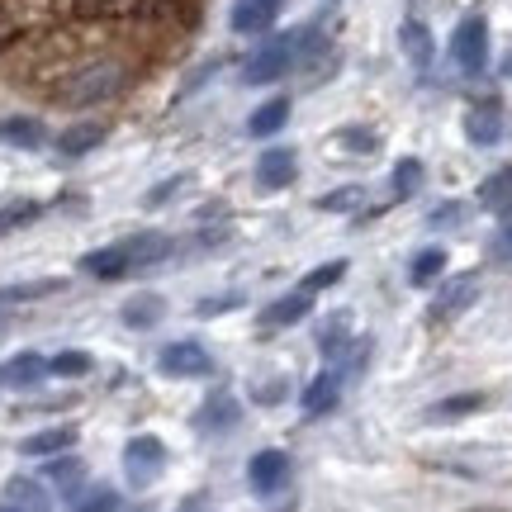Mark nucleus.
<instances>
[{"label": "nucleus", "mask_w": 512, "mask_h": 512, "mask_svg": "<svg viewBox=\"0 0 512 512\" xmlns=\"http://www.w3.org/2000/svg\"><path fill=\"white\" fill-rule=\"evenodd\" d=\"M166 470V446L162 437H152V432H143V437H133L124 446V475L143 489V484H152V479Z\"/></svg>", "instance_id": "nucleus-5"}, {"label": "nucleus", "mask_w": 512, "mask_h": 512, "mask_svg": "<svg viewBox=\"0 0 512 512\" xmlns=\"http://www.w3.org/2000/svg\"><path fill=\"white\" fill-rule=\"evenodd\" d=\"M479 204H484V209H494V214H512V166L494 171L489 181L479 185Z\"/></svg>", "instance_id": "nucleus-20"}, {"label": "nucleus", "mask_w": 512, "mask_h": 512, "mask_svg": "<svg viewBox=\"0 0 512 512\" xmlns=\"http://www.w3.org/2000/svg\"><path fill=\"white\" fill-rule=\"evenodd\" d=\"M451 57H456L460 72H484V62H489V24L484 15H465L456 24V34H451Z\"/></svg>", "instance_id": "nucleus-3"}, {"label": "nucleus", "mask_w": 512, "mask_h": 512, "mask_svg": "<svg viewBox=\"0 0 512 512\" xmlns=\"http://www.w3.org/2000/svg\"><path fill=\"white\" fill-rule=\"evenodd\" d=\"M91 356L86 351H57L53 361H48V375H57V380H81V375H91Z\"/></svg>", "instance_id": "nucleus-23"}, {"label": "nucleus", "mask_w": 512, "mask_h": 512, "mask_svg": "<svg viewBox=\"0 0 512 512\" xmlns=\"http://www.w3.org/2000/svg\"><path fill=\"white\" fill-rule=\"evenodd\" d=\"M361 200H366V190H361V185H347V190H332V195H323V200H318V209L342 214V209H361Z\"/></svg>", "instance_id": "nucleus-29"}, {"label": "nucleus", "mask_w": 512, "mask_h": 512, "mask_svg": "<svg viewBox=\"0 0 512 512\" xmlns=\"http://www.w3.org/2000/svg\"><path fill=\"white\" fill-rule=\"evenodd\" d=\"M342 342H347V318H332L328 328L318 332V347H323V351H337Z\"/></svg>", "instance_id": "nucleus-34"}, {"label": "nucleus", "mask_w": 512, "mask_h": 512, "mask_svg": "<svg viewBox=\"0 0 512 512\" xmlns=\"http://www.w3.org/2000/svg\"><path fill=\"white\" fill-rule=\"evenodd\" d=\"M0 143L34 152V147L48 143V128L38 124V119H29V114H10V119H0Z\"/></svg>", "instance_id": "nucleus-14"}, {"label": "nucleus", "mask_w": 512, "mask_h": 512, "mask_svg": "<svg viewBox=\"0 0 512 512\" xmlns=\"http://www.w3.org/2000/svg\"><path fill=\"white\" fill-rule=\"evenodd\" d=\"M342 275H347V261H328V266H318V271L304 275V280H299V290L318 294V290H328V285H337Z\"/></svg>", "instance_id": "nucleus-28"}, {"label": "nucleus", "mask_w": 512, "mask_h": 512, "mask_svg": "<svg viewBox=\"0 0 512 512\" xmlns=\"http://www.w3.org/2000/svg\"><path fill=\"white\" fill-rule=\"evenodd\" d=\"M294 171H299V157H294L290 147H271V152L256 157V181L266 185V190H285L294 181Z\"/></svg>", "instance_id": "nucleus-10"}, {"label": "nucleus", "mask_w": 512, "mask_h": 512, "mask_svg": "<svg viewBox=\"0 0 512 512\" xmlns=\"http://www.w3.org/2000/svg\"><path fill=\"white\" fill-rule=\"evenodd\" d=\"M465 223V204H441L432 214V228H460Z\"/></svg>", "instance_id": "nucleus-35"}, {"label": "nucleus", "mask_w": 512, "mask_h": 512, "mask_svg": "<svg viewBox=\"0 0 512 512\" xmlns=\"http://www.w3.org/2000/svg\"><path fill=\"white\" fill-rule=\"evenodd\" d=\"M294 57H299V38H294V34L271 38L266 48H256V53L247 57L242 81H247V86H271V81H280V76L294 67Z\"/></svg>", "instance_id": "nucleus-2"}, {"label": "nucleus", "mask_w": 512, "mask_h": 512, "mask_svg": "<svg viewBox=\"0 0 512 512\" xmlns=\"http://www.w3.org/2000/svg\"><path fill=\"white\" fill-rule=\"evenodd\" d=\"M337 143L347 147V152H375L380 138H375L370 128H342V133H337Z\"/></svg>", "instance_id": "nucleus-30"}, {"label": "nucleus", "mask_w": 512, "mask_h": 512, "mask_svg": "<svg viewBox=\"0 0 512 512\" xmlns=\"http://www.w3.org/2000/svg\"><path fill=\"white\" fill-rule=\"evenodd\" d=\"M285 119H290V100H266V105L247 119V133H252V138H271V133L285 128Z\"/></svg>", "instance_id": "nucleus-21"}, {"label": "nucleus", "mask_w": 512, "mask_h": 512, "mask_svg": "<svg viewBox=\"0 0 512 512\" xmlns=\"http://www.w3.org/2000/svg\"><path fill=\"white\" fill-rule=\"evenodd\" d=\"M233 422H238V403L228 399V394H214V399H204L195 427H200V432H214V427H233Z\"/></svg>", "instance_id": "nucleus-22"}, {"label": "nucleus", "mask_w": 512, "mask_h": 512, "mask_svg": "<svg viewBox=\"0 0 512 512\" xmlns=\"http://www.w3.org/2000/svg\"><path fill=\"white\" fill-rule=\"evenodd\" d=\"M337 394H342V380H337L332 370H323V375H313L309 389H304V413H309V418H318V413H328L332 403H337Z\"/></svg>", "instance_id": "nucleus-18"}, {"label": "nucleus", "mask_w": 512, "mask_h": 512, "mask_svg": "<svg viewBox=\"0 0 512 512\" xmlns=\"http://www.w3.org/2000/svg\"><path fill=\"white\" fill-rule=\"evenodd\" d=\"M10 503L24 512H48V494L38 489L34 479H10Z\"/></svg>", "instance_id": "nucleus-26"}, {"label": "nucleus", "mask_w": 512, "mask_h": 512, "mask_svg": "<svg viewBox=\"0 0 512 512\" xmlns=\"http://www.w3.org/2000/svg\"><path fill=\"white\" fill-rule=\"evenodd\" d=\"M313 309V294L309 290H294V294H280L271 299L266 309H261V328L266 332H280V328H294V323H304Z\"/></svg>", "instance_id": "nucleus-8"}, {"label": "nucleus", "mask_w": 512, "mask_h": 512, "mask_svg": "<svg viewBox=\"0 0 512 512\" xmlns=\"http://www.w3.org/2000/svg\"><path fill=\"white\" fill-rule=\"evenodd\" d=\"M465 138L475 147H494L503 138V110H498V100H479L465 110Z\"/></svg>", "instance_id": "nucleus-9"}, {"label": "nucleus", "mask_w": 512, "mask_h": 512, "mask_svg": "<svg viewBox=\"0 0 512 512\" xmlns=\"http://www.w3.org/2000/svg\"><path fill=\"white\" fill-rule=\"evenodd\" d=\"M479 299V275H456V280H446L437 290V299L427 304V323L441 328V323H456L460 313L470 309Z\"/></svg>", "instance_id": "nucleus-4"}, {"label": "nucleus", "mask_w": 512, "mask_h": 512, "mask_svg": "<svg viewBox=\"0 0 512 512\" xmlns=\"http://www.w3.org/2000/svg\"><path fill=\"white\" fill-rule=\"evenodd\" d=\"M399 43H403V57H408L413 67H432L437 43H432V29H427L422 19H403V24H399Z\"/></svg>", "instance_id": "nucleus-12"}, {"label": "nucleus", "mask_w": 512, "mask_h": 512, "mask_svg": "<svg viewBox=\"0 0 512 512\" xmlns=\"http://www.w3.org/2000/svg\"><path fill=\"white\" fill-rule=\"evenodd\" d=\"M157 366H162V375H171V380H204V375L214 370V356H209L200 342H171V347H162Z\"/></svg>", "instance_id": "nucleus-6"}, {"label": "nucleus", "mask_w": 512, "mask_h": 512, "mask_svg": "<svg viewBox=\"0 0 512 512\" xmlns=\"http://www.w3.org/2000/svg\"><path fill=\"white\" fill-rule=\"evenodd\" d=\"M62 290V280H38V285H10V290H0V299H38V294H53Z\"/></svg>", "instance_id": "nucleus-32"}, {"label": "nucleus", "mask_w": 512, "mask_h": 512, "mask_svg": "<svg viewBox=\"0 0 512 512\" xmlns=\"http://www.w3.org/2000/svg\"><path fill=\"white\" fill-rule=\"evenodd\" d=\"M280 394H285V384H266V389H261L256 399H266V403H271V399H280Z\"/></svg>", "instance_id": "nucleus-39"}, {"label": "nucleus", "mask_w": 512, "mask_h": 512, "mask_svg": "<svg viewBox=\"0 0 512 512\" xmlns=\"http://www.w3.org/2000/svg\"><path fill=\"white\" fill-rule=\"evenodd\" d=\"M441 271H446V252H441V247H427V252L413 256V266H408V280H413V285H432Z\"/></svg>", "instance_id": "nucleus-24"}, {"label": "nucleus", "mask_w": 512, "mask_h": 512, "mask_svg": "<svg viewBox=\"0 0 512 512\" xmlns=\"http://www.w3.org/2000/svg\"><path fill=\"white\" fill-rule=\"evenodd\" d=\"M503 76H508V81H512V53L503 57Z\"/></svg>", "instance_id": "nucleus-40"}, {"label": "nucleus", "mask_w": 512, "mask_h": 512, "mask_svg": "<svg viewBox=\"0 0 512 512\" xmlns=\"http://www.w3.org/2000/svg\"><path fill=\"white\" fill-rule=\"evenodd\" d=\"M247 479H252V494H280L290 484V456L285 451H256L252 465H247Z\"/></svg>", "instance_id": "nucleus-7"}, {"label": "nucleus", "mask_w": 512, "mask_h": 512, "mask_svg": "<svg viewBox=\"0 0 512 512\" xmlns=\"http://www.w3.org/2000/svg\"><path fill=\"white\" fill-rule=\"evenodd\" d=\"M133 86V67L114 53H95L86 62H76L72 72L57 81L53 100L67 105V110H91V105H105V100H119V95Z\"/></svg>", "instance_id": "nucleus-1"}, {"label": "nucleus", "mask_w": 512, "mask_h": 512, "mask_svg": "<svg viewBox=\"0 0 512 512\" xmlns=\"http://www.w3.org/2000/svg\"><path fill=\"white\" fill-rule=\"evenodd\" d=\"M185 185V176H176V181H166V185H157V190H152V204H162L166 195H171V190H181Z\"/></svg>", "instance_id": "nucleus-38"}, {"label": "nucleus", "mask_w": 512, "mask_h": 512, "mask_svg": "<svg viewBox=\"0 0 512 512\" xmlns=\"http://www.w3.org/2000/svg\"><path fill=\"white\" fill-rule=\"evenodd\" d=\"M100 143H105V124H72V128H62L57 152H62V157H86V152H95Z\"/></svg>", "instance_id": "nucleus-17"}, {"label": "nucleus", "mask_w": 512, "mask_h": 512, "mask_svg": "<svg viewBox=\"0 0 512 512\" xmlns=\"http://www.w3.org/2000/svg\"><path fill=\"white\" fill-rule=\"evenodd\" d=\"M38 380H48V361L38 351H19V356H10L0 366V384L5 389H34Z\"/></svg>", "instance_id": "nucleus-11"}, {"label": "nucleus", "mask_w": 512, "mask_h": 512, "mask_svg": "<svg viewBox=\"0 0 512 512\" xmlns=\"http://www.w3.org/2000/svg\"><path fill=\"white\" fill-rule=\"evenodd\" d=\"M48 479H53L57 489H67V494H72L76 484H81V465H76V460H67V465H53V470H48Z\"/></svg>", "instance_id": "nucleus-33"}, {"label": "nucleus", "mask_w": 512, "mask_h": 512, "mask_svg": "<svg viewBox=\"0 0 512 512\" xmlns=\"http://www.w3.org/2000/svg\"><path fill=\"white\" fill-rule=\"evenodd\" d=\"M494 252H498V256H508V261H512V219H508V228H503V233L494 238Z\"/></svg>", "instance_id": "nucleus-37"}, {"label": "nucleus", "mask_w": 512, "mask_h": 512, "mask_svg": "<svg viewBox=\"0 0 512 512\" xmlns=\"http://www.w3.org/2000/svg\"><path fill=\"white\" fill-rule=\"evenodd\" d=\"M119 508V498H114V489H91V494L76 503V512H114Z\"/></svg>", "instance_id": "nucleus-31"}, {"label": "nucleus", "mask_w": 512, "mask_h": 512, "mask_svg": "<svg viewBox=\"0 0 512 512\" xmlns=\"http://www.w3.org/2000/svg\"><path fill=\"white\" fill-rule=\"evenodd\" d=\"M119 318H124L128 328H157L166 318V299L162 294H133L124 309H119Z\"/></svg>", "instance_id": "nucleus-16"}, {"label": "nucleus", "mask_w": 512, "mask_h": 512, "mask_svg": "<svg viewBox=\"0 0 512 512\" xmlns=\"http://www.w3.org/2000/svg\"><path fill=\"white\" fill-rule=\"evenodd\" d=\"M484 399L479 394H456V399H441L437 408H427V418L432 422H451V418H465V413H479Z\"/></svg>", "instance_id": "nucleus-25"}, {"label": "nucleus", "mask_w": 512, "mask_h": 512, "mask_svg": "<svg viewBox=\"0 0 512 512\" xmlns=\"http://www.w3.org/2000/svg\"><path fill=\"white\" fill-rule=\"evenodd\" d=\"M280 10H285V0H242L238 10H233V29L238 34H261V29L275 24Z\"/></svg>", "instance_id": "nucleus-13"}, {"label": "nucleus", "mask_w": 512, "mask_h": 512, "mask_svg": "<svg viewBox=\"0 0 512 512\" xmlns=\"http://www.w3.org/2000/svg\"><path fill=\"white\" fill-rule=\"evenodd\" d=\"M238 304H242L238 294H228V299H204L200 313H223V309H238Z\"/></svg>", "instance_id": "nucleus-36"}, {"label": "nucleus", "mask_w": 512, "mask_h": 512, "mask_svg": "<svg viewBox=\"0 0 512 512\" xmlns=\"http://www.w3.org/2000/svg\"><path fill=\"white\" fill-rule=\"evenodd\" d=\"M91 275H100V280H119V275L133 271V256H128L124 242H114V247H100V252H86V261H81Z\"/></svg>", "instance_id": "nucleus-15"}, {"label": "nucleus", "mask_w": 512, "mask_h": 512, "mask_svg": "<svg viewBox=\"0 0 512 512\" xmlns=\"http://www.w3.org/2000/svg\"><path fill=\"white\" fill-rule=\"evenodd\" d=\"M418 190H422V162L418 157H403V162L394 166V195L408 200V195H418Z\"/></svg>", "instance_id": "nucleus-27"}, {"label": "nucleus", "mask_w": 512, "mask_h": 512, "mask_svg": "<svg viewBox=\"0 0 512 512\" xmlns=\"http://www.w3.org/2000/svg\"><path fill=\"white\" fill-rule=\"evenodd\" d=\"M76 441V427H48V432H34V437L19 441V451L24 456H57V451H67Z\"/></svg>", "instance_id": "nucleus-19"}]
</instances>
